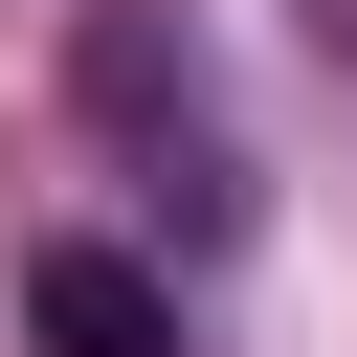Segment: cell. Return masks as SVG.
<instances>
[{
	"label": "cell",
	"mask_w": 357,
	"mask_h": 357,
	"mask_svg": "<svg viewBox=\"0 0 357 357\" xmlns=\"http://www.w3.org/2000/svg\"><path fill=\"white\" fill-rule=\"evenodd\" d=\"M67 89H89L112 134H156V156H178V178H156L178 223H245V178H223V112H201V45H178L156 0H89V45H67Z\"/></svg>",
	"instance_id": "obj_1"
},
{
	"label": "cell",
	"mask_w": 357,
	"mask_h": 357,
	"mask_svg": "<svg viewBox=\"0 0 357 357\" xmlns=\"http://www.w3.org/2000/svg\"><path fill=\"white\" fill-rule=\"evenodd\" d=\"M22 335H45V357H178V290L67 223V245H22Z\"/></svg>",
	"instance_id": "obj_2"
}]
</instances>
